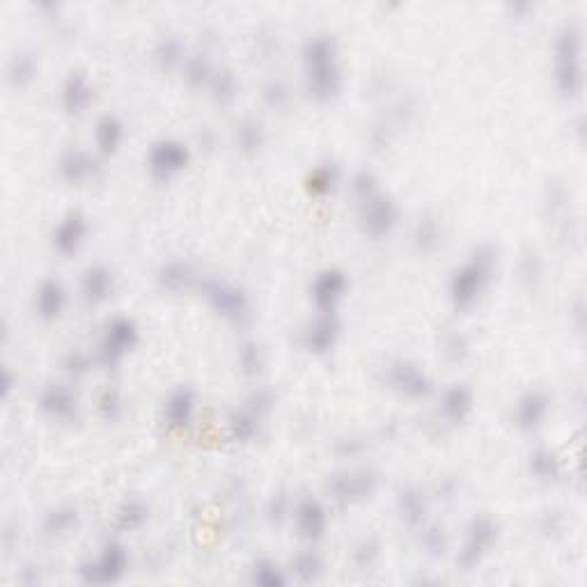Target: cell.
<instances>
[{
    "instance_id": "6da1fadb",
    "label": "cell",
    "mask_w": 587,
    "mask_h": 587,
    "mask_svg": "<svg viewBox=\"0 0 587 587\" xmlns=\"http://www.w3.org/2000/svg\"><path fill=\"white\" fill-rule=\"evenodd\" d=\"M305 88L317 101H328L342 90V67L338 46L328 35L308 39L303 49Z\"/></svg>"
},
{
    "instance_id": "7a4b0ae2",
    "label": "cell",
    "mask_w": 587,
    "mask_h": 587,
    "mask_svg": "<svg viewBox=\"0 0 587 587\" xmlns=\"http://www.w3.org/2000/svg\"><path fill=\"white\" fill-rule=\"evenodd\" d=\"M496 269V248L491 244L477 246L471 257L450 278V301L457 310H468L489 287Z\"/></svg>"
},
{
    "instance_id": "3957f363",
    "label": "cell",
    "mask_w": 587,
    "mask_h": 587,
    "mask_svg": "<svg viewBox=\"0 0 587 587\" xmlns=\"http://www.w3.org/2000/svg\"><path fill=\"white\" fill-rule=\"evenodd\" d=\"M581 30L565 26L555 42V88L565 99H576L583 90Z\"/></svg>"
},
{
    "instance_id": "277c9868",
    "label": "cell",
    "mask_w": 587,
    "mask_h": 587,
    "mask_svg": "<svg viewBox=\"0 0 587 587\" xmlns=\"http://www.w3.org/2000/svg\"><path fill=\"white\" fill-rule=\"evenodd\" d=\"M140 340V331L129 317H113L106 324L104 335L99 340V363L106 367L120 365Z\"/></svg>"
},
{
    "instance_id": "5b68a950",
    "label": "cell",
    "mask_w": 587,
    "mask_h": 587,
    "mask_svg": "<svg viewBox=\"0 0 587 587\" xmlns=\"http://www.w3.org/2000/svg\"><path fill=\"white\" fill-rule=\"evenodd\" d=\"M129 571V553L120 542H108L101 553L92 560H85L78 567V574L88 585H108L122 581Z\"/></svg>"
},
{
    "instance_id": "8992f818",
    "label": "cell",
    "mask_w": 587,
    "mask_h": 587,
    "mask_svg": "<svg viewBox=\"0 0 587 587\" xmlns=\"http://www.w3.org/2000/svg\"><path fill=\"white\" fill-rule=\"evenodd\" d=\"M498 523L493 521L491 516H475L468 526H466L464 544H461L459 553H457V565L464 571L475 569L480 562L489 555L491 546L498 539Z\"/></svg>"
},
{
    "instance_id": "52a82bcc",
    "label": "cell",
    "mask_w": 587,
    "mask_h": 587,
    "mask_svg": "<svg viewBox=\"0 0 587 587\" xmlns=\"http://www.w3.org/2000/svg\"><path fill=\"white\" fill-rule=\"evenodd\" d=\"M202 294L214 308V312L228 319V322L241 324L246 317L250 315V301L248 294L239 285L228 283V280H218V278H209L202 285Z\"/></svg>"
},
{
    "instance_id": "ba28073f",
    "label": "cell",
    "mask_w": 587,
    "mask_h": 587,
    "mask_svg": "<svg viewBox=\"0 0 587 587\" xmlns=\"http://www.w3.org/2000/svg\"><path fill=\"white\" fill-rule=\"evenodd\" d=\"M191 163V150L189 145L182 143L177 138H161L156 140L147 152V170L152 172V177L168 182V179L177 177L179 172L186 170Z\"/></svg>"
},
{
    "instance_id": "9c48e42d",
    "label": "cell",
    "mask_w": 587,
    "mask_h": 587,
    "mask_svg": "<svg viewBox=\"0 0 587 587\" xmlns=\"http://www.w3.org/2000/svg\"><path fill=\"white\" fill-rule=\"evenodd\" d=\"M399 221V209L393 198L383 193H374L358 202V223L363 234L372 239L388 237Z\"/></svg>"
},
{
    "instance_id": "30bf717a",
    "label": "cell",
    "mask_w": 587,
    "mask_h": 587,
    "mask_svg": "<svg viewBox=\"0 0 587 587\" xmlns=\"http://www.w3.org/2000/svg\"><path fill=\"white\" fill-rule=\"evenodd\" d=\"M383 379L388 383V388L411 399L427 397V395L432 393L434 386L429 374L422 367H418L416 363H411V360H393L386 367V372H383Z\"/></svg>"
},
{
    "instance_id": "8fae6325",
    "label": "cell",
    "mask_w": 587,
    "mask_h": 587,
    "mask_svg": "<svg viewBox=\"0 0 587 587\" xmlns=\"http://www.w3.org/2000/svg\"><path fill=\"white\" fill-rule=\"evenodd\" d=\"M347 289H349L347 273L331 266V269L317 273L315 280L310 283V299L317 310L333 312L340 305V301L347 296Z\"/></svg>"
},
{
    "instance_id": "7c38bea8",
    "label": "cell",
    "mask_w": 587,
    "mask_h": 587,
    "mask_svg": "<svg viewBox=\"0 0 587 587\" xmlns=\"http://www.w3.org/2000/svg\"><path fill=\"white\" fill-rule=\"evenodd\" d=\"M312 319L303 331V347L310 354L324 356L333 351V347L338 344L340 335H342V322H340L338 312H322Z\"/></svg>"
},
{
    "instance_id": "4fadbf2b",
    "label": "cell",
    "mask_w": 587,
    "mask_h": 587,
    "mask_svg": "<svg viewBox=\"0 0 587 587\" xmlns=\"http://www.w3.org/2000/svg\"><path fill=\"white\" fill-rule=\"evenodd\" d=\"M292 521L305 542H319L328 530V512L319 498H301L294 505Z\"/></svg>"
},
{
    "instance_id": "5bb4252c",
    "label": "cell",
    "mask_w": 587,
    "mask_h": 587,
    "mask_svg": "<svg viewBox=\"0 0 587 587\" xmlns=\"http://www.w3.org/2000/svg\"><path fill=\"white\" fill-rule=\"evenodd\" d=\"M377 475L372 471H349L342 475L333 477L328 482V493L338 503H358V500L370 498L377 491Z\"/></svg>"
},
{
    "instance_id": "9a60e30c",
    "label": "cell",
    "mask_w": 587,
    "mask_h": 587,
    "mask_svg": "<svg viewBox=\"0 0 587 587\" xmlns=\"http://www.w3.org/2000/svg\"><path fill=\"white\" fill-rule=\"evenodd\" d=\"M85 239H88V218L81 211L65 214L51 232V244L65 257L76 255L78 250L83 248Z\"/></svg>"
},
{
    "instance_id": "2e32d148",
    "label": "cell",
    "mask_w": 587,
    "mask_h": 587,
    "mask_svg": "<svg viewBox=\"0 0 587 587\" xmlns=\"http://www.w3.org/2000/svg\"><path fill=\"white\" fill-rule=\"evenodd\" d=\"M39 409L56 422H72L78 418V395L65 383H51L39 395Z\"/></svg>"
},
{
    "instance_id": "e0dca14e",
    "label": "cell",
    "mask_w": 587,
    "mask_h": 587,
    "mask_svg": "<svg viewBox=\"0 0 587 587\" xmlns=\"http://www.w3.org/2000/svg\"><path fill=\"white\" fill-rule=\"evenodd\" d=\"M551 411V397L544 390L530 388L516 399L514 425L521 432H537Z\"/></svg>"
},
{
    "instance_id": "ac0fdd59",
    "label": "cell",
    "mask_w": 587,
    "mask_h": 587,
    "mask_svg": "<svg viewBox=\"0 0 587 587\" xmlns=\"http://www.w3.org/2000/svg\"><path fill=\"white\" fill-rule=\"evenodd\" d=\"M97 172H99L97 156L81 150V147H69V150L62 152L60 159H58V175H60L67 184L81 186V184L95 179Z\"/></svg>"
},
{
    "instance_id": "d6986e66",
    "label": "cell",
    "mask_w": 587,
    "mask_h": 587,
    "mask_svg": "<svg viewBox=\"0 0 587 587\" xmlns=\"http://www.w3.org/2000/svg\"><path fill=\"white\" fill-rule=\"evenodd\" d=\"M195 409H198L195 390L189 386H177L168 393L166 402H163V422L170 429H184L193 422Z\"/></svg>"
},
{
    "instance_id": "ffe728a7",
    "label": "cell",
    "mask_w": 587,
    "mask_h": 587,
    "mask_svg": "<svg viewBox=\"0 0 587 587\" xmlns=\"http://www.w3.org/2000/svg\"><path fill=\"white\" fill-rule=\"evenodd\" d=\"M67 308V289L58 278H46L35 289V315L44 322H56Z\"/></svg>"
},
{
    "instance_id": "44dd1931",
    "label": "cell",
    "mask_w": 587,
    "mask_h": 587,
    "mask_svg": "<svg viewBox=\"0 0 587 587\" xmlns=\"http://www.w3.org/2000/svg\"><path fill=\"white\" fill-rule=\"evenodd\" d=\"M115 292V276L111 269L95 264L88 266L81 278V296L88 305H101L111 299Z\"/></svg>"
},
{
    "instance_id": "7402d4cb",
    "label": "cell",
    "mask_w": 587,
    "mask_h": 587,
    "mask_svg": "<svg viewBox=\"0 0 587 587\" xmlns=\"http://www.w3.org/2000/svg\"><path fill=\"white\" fill-rule=\"evenodd\" d=\"M60 101L65 111L74 115L88 111V106L95 101V85L83 74H69L60 88Z\"/></svg>"
},
{
    "instance_id": "603a6c76",
    "label": "cell",
    "mask_w": 587,
    "mask_h": 587,
    "mask_svg": "<svg viewBox=\"0 0 587 587\" xmlns=\"http://www.w3.org/2000/svg\"><path fill=\"white\" fill-rule=\"evenodd\" d=\"M438 413L448 425H461L473 413V393L461 383L443 390L438 402Z\"/></svg>"
},
{
    "instance_id": "cb8c5ba5",
    "label": "cell",
    "mask_w": 587,
    "mask_h": 587,
    "mask_svg": "<svg viewBox=\"0 0 587 587\" xmlns=\"http://www.w3.org/2000/svg\"><path fill=\"white\" fill-rule=\"evenodd\" d=\"M124 122L117 115H104L95 124V145L97 152L104 156L115 154L124 143Z\"/></svg>"
},
{
    "instance_id": "d4e9b609",
    "label": "cell",
    "mask_w": 587,
    "mask_h": 587,
    "mask_svg": "<svg viewBox=\"0 0 587 587\" xmlns=\"http://www.w3.org/2000/svg\"><path fill=\"white\" fill-rule=\"evenodd\" d=\"M397 512L406 526H425L427 512H429L427 496L418 487L402 489L397 496Z\"/></svg>"
},
{
    "instance_id": "484cf974",
    "label": "cell",
    "mask_w": 587,
    "mask_h": 587,
    "mask_svg": "<svg viewBox=\"0 0 587 587\" xmlns=\"http://www.w3.org/2000/svg\"><path fill=\"white\" fill-rule=\"evenodd\" d=\"M262 418H264L262 413H257L255 409H250L244 402V406L234 411L232 416L228 418V429L232 441H237V443H250V441L260 434Z\"/></svg>"
},
{
    "instance_id": "4316f807",
    "label": "cell",
    "mask_w": 587,
    "mask_h": 587,
    "mask_svg": "<svg viewBox=\"0 0 587 587\" xmlns=\"http://www.w3.org/2000/svg\"><path fill=\"white\" fill-rule=\"evenodd\" d=\"M156 280H159V287L166 292H182V289L191 287V283L195 280V271L189 262L170 260L159 269Z\"/></svg>"
},
{
    "instance_id": "83f0119b",
    "label": "cell",
    "mask_w": 587,
    "mask_h": 587,
    "mask_svg": "<svg viewBox=\"0 0 587 587\" xmlns=\"http://www.w3.org/2000/svg\"><path fill=\"white\" fill-rule=\"evenodd\" d=\"M234 143L244 154H257L266 143L264 124L255 117H244L241 122L234 127Z\"/></svg>"
},
{
    "instance_id": "f1b7e54d",
    "label": "cell",
    "mask_w": 587,
    "mask_h": 587,
    "mask_svg": "<svg viewBox=\"0 0 587 587\" xmlns=\"http://www.w3.org/2000/svg\"><path fill=\"white\" fill-rule=\"evenodd\" d=\"M150 519V507L143 498H127L115 512V526L124 532L140 530Z\"/></svg>"
},
{
    "instance_id": "f546056e",
    "label": "cell",
    "mask_w": 587,
    "mask_h": 587,
    "mask_svg": "<svg viewBox=\"0 0 587 587\" xmlns=\"http://www.w3.org/2000/svg\"><path fill=\"white\" fill-rule=\"evenodd\" d=\"M530 473L539 482H558L562 475V461L549 448H537L530 455Z\"/></svg>"
},
{
    "instance_id": "4dcf8cb0",
    "label": "cell",
    "mask_w": 587,
    "mask_h": 587,
    "mask_svg": "<svg viewBox=\"0 0 587 587\" xmlns=\"http://www.w3.org/2000/svg\"><path fill=\"white\" fill-rule=\"evenodd\" d=\"M340 184V168L335 163H322V166L312 168L308 179H305V186L312 195L322 198L335 191V186Z\"/></svg>"
},
{
    "instance_id": "1f68e13d",
    "label": "cell",
    "mask_w": 587,
    "mask_h": 587,
    "mask_svg": "<svg viewBox=\"0 0 587 587\" xmlns=\"http://www.w3.org/2000/svg\"><path fill=\"white\" fill-rule=\"evenodd\" d=\"M250 581H253V585L260 587H283L289 583V576L287 571L278 565V562H273V560L269 558H262L257 560L253 569H250Z\"/></svg>"
},
{
    "instance_id": "d6a6232c",
    "label": "cell",
    "mask_w": 587,
    "mask_h": 587,
    "mask_svg": "<svg viewBox=\"0 0 587 587\" xmlns=\"http://www.w3.org/2000/svg\"><path fill=\"white\" fill-rule=\"evenodd\" d=\"M443 241V230L438 225V221L434 216H420L416 223V230H413V244L418 246V250L422 253H432L441 246Z\"/></svg>"
},
{
    "instance_id": "836d02e7",
    "label": "cell",
    "mask_w": 587,
    "mask_h": 587,
    "mask_svg": "<svg viewBox=\"0 0 587 587\" xmlns=\"http://www.w3.org/2000/svg\"><path fill=\"white\" fill-rule=\"evenodd\" d=\"M292 574L299 578L301 583H315L317 578L324 574L322 555L312 549L301 551V553L292 560Z\"/></svg>"
},
{
    "instance_id": "e575fe53",
    "label": "cell",
    "mask_w": 587,
    "mask_h": 587,
    "mask_svg": "<svg viewBox=\"0 0 587 587\" xmlns=\"http://www.w3.org/2000/svg\"><path fill=\"white\" fill-rule=\"evenodd\" d=\"M35 74H37V60L33 58V53H14L12 60L7 62V81L14 88L28 85Z\"/></svg>"
},
{
    "instance_id": "d590c367",
    "label": "cell",
    "mask_w": 587,
    "mask_h": 587,
    "mask_svg": "<svg viewBox=\"0 0 587 587\" xmlns=\"http://www.w3.org/2000/svg\"><path fill=\"white\" fill-rule=\"evenodd\" d=\"M78 523V510L76 507H69V505H62V507H56V510H51L44 519V530L46 535L51 537H60V535H67V532H72Z\"/></svg>"
},
{
    "instance_id": "8d00e7d4",
    "label": "cell",
    "mask_w": 587,
    "mask_h": 587,
    "mask_svg": "<svg viewBox=\"0 0 587 587\" xmlns=\"http://www.w3.org/2000/svg\"><path fill=\"white\" fill-rule=\"evenodd\" d=\"M237 360H239V367H241V372H244L246 377H257V374L264 370V363H266L264 349H262L257 342L248 340V342H244L239 347Z\"/></svg>"
},
{
    "instance_id": "74e56055",
    "label": "cell",
    "mask_w": 587,
    "mask_h": 587,
    "mask_svg": "<svg viewBox=\"0 0 587 587\" xmlns=\"http://www.w3.org/2000/svg\"><path fill=\"white\" fill-rule=\"evenodd\" d=\"M156 62L163 67V69H172V67H184L186 56H184V44L175 37H163L159 42L154 51Z\"/></svg>"
},
{
    "instance_id": "f35d334b",
    "label": "cell",
    "mask_w": 587,
    "mask_h": 587,
    "mask_svg": "<svg viewBox=\"0 0 587 587\" xmlns=\"http://www.w3.org/2000/svg\"><path fill=\"white\" fill-rule=\"evenodd\" d=\"M209 88L214 99L221 101V104H230L239 92V81L232 72L223 69V72H214V76H211L209 81Z\"/></svg>"
},
{
    "instance_id": "ab89813d",
    "label": "cell",
    "mask_w": 587,
    "mask_h": 587,
    "mask_svg": "<svg viewBox=\"0 0 587 587\" xmlns=\"http://www.w3.org/2000/svg\"><path fill=\"white\" fill-rule=\"evenodd\" d=\"M468 349H471V342H468L464 333L450 331L441 338V351L450 363H461L468 356Z\"/></svg>"
},
{
    "instance_id": "60d3db41",
    "label": "cell",
    "mask_w": 587,
    "mask_h": 587,
    "mask_svg": "<svg viewBox=\"0 0 587 587\" xmlns=\"http://www.w3.org/2000/svg\"><path fill=\"white\" fill-rule=\"evenodd\" d=\"M97 409H99V413L104 420H108V422L120 420L124 413L122 393H120L117 388H106L104 393L99 395V399H97Z\"/></svg>"
},
{
    "instance_id": "b9f144b4",
    "label": "cell",
    "mask_w": 587,
    "mask_h": 587,
    "mask_svg": "<svg viewBox=\"0 0 587 587\" xmlns=\"http://www.w3.org/2000/svg\"><path fill=\"white\" fill-rule=\"evenodd\" d=\"M184 76H186L191 85L198 88V85L209 83L211 76H214V69H211V62L207 58L193 56L186 58V62H184Z\"/></svg>"
},
{
    "instance_id": "7bdbcfd3",
    "label": "cell",
    "mask_w": 587,
    "mask_h": 587,
    "mask_svg": "<svg viewBox=\"0 0 587 587\" xmlns=\"http://www.w3.org/2000/svg\"><path fill=\"white\" fill-rule=\"evenodd\" d=\"M381 558V544L374 537H363L354 549V562L360 569H370Z\"/></svg>"
},
{
    "instance_id": "ee69618b",
    "label": "cell",
    "mask_w": 587,
    "mask_h": 587,
    "mask_svg": "<svg viewBox=\"0 0 587 587\" xmlns=\"http://www.w3.org/2000/svg\"><path fill=\"white\" fill-rule=\"evenodd\" d=\"M92 363H95V358H92L88 351L72 349L69 354L65 356V360H62V367H65V372L69 374V377L78 379V377H83V374H88L90 367H92Z\"/></svg>"
},
{
    "instance_id": "f6af8a7d",
    "label": "cell",
    "mask_w": 587,
    "mask_h": 587,
    "mask_svg": "<svg viewBox=\"0 0 587 587\" xmlns=\"http://www.w3.org/2000/svg\"><path fill=\"white\" fill-rule=\"evenodd\" d=\"M422 546L429 555H443L448 549V537L441 526H422Z\"/></svg>"
},
{
    "instance_id": "bcb514c9",
    "label": "cell",
    "mask_w": 587,
    "mask_h": 587,
    "mask_svg": "<svg viewBox=\"0 0 587 587\" xmlns=\"http://www.w3.org/2000/svg\"><path fill=\"white\" fill-rule=\"evenodd\" d=\"M351 191H354V195L358 198V202H363V200H367L370 195L379 193L377 177H374L370 170L356 172L354 179H351Z\"/></svg>"
},
{
    "instance_id": "7dc6e473",
    "label": "cell",
    "mask_w": 587,
    "mask_h": 587,
    "mask_svg": "<svg viewBox=\"0 0 587 587\" xmlns=\"http://www.w3.org/2000/svg\"><path fill=\"white\" fill-rule=\"evenodd\" d=\"M262 95H264L266 104L280 108V106L287 104L289 88L285 85V81H280V78H271V81L264 85V90H262Z\"/></svg>"
},
{
    "instance_id": "c3c4849f",
    "label": "cell",
    "mask_w": 587,
    "mask_h": 587,
    "mask_svg": "<svg viewBox=\"0 0 587 587\" xmlns=\"http://www.w3.org/2000/svg\"><path fill=\"white\" fill-rule=\"evenodd\" d=\"M292 510H294V505L289 503V498H285L283 493H280V496H273L271 503H269V510H266V514H269L271 523H283L285 519H292Z\"/></svg>"
},
{
    "instance_id": "681fc988",
    "label": "cell",
    "mask_w": 587,
    "mask_h": 587,
    "mask_svg": "<svg viewBox=\"0 0 587 587\" xmlns=\"http://www.w3.org/2000/svg\"><path fill=\"white\" fill-rule=\"evenodd\" d=\"M523 264H528V269H521L523 278H539L542 264H539V257L535 255V253H528V255L523 257Z\"/></svg>"
},
{
    "instance_id": "f907efd6",
    "label": "cell",
    "mask_w": 587,
    "mask_h": 587,
    "mask_svg": "<svg viewBox=\"0 0 587 587\" xmlns=\"http://www.w3.org/2000/svg\"><path fill=\"white\" fill-rule=\"evenodd\" d=\"M544 521L546 523L542 526V532H546V535L562 530V516H560L558 512H546V514H544Z\"/></svg>"
},
{
    "instance_id": "816d5d0a",
    "label": "cell",
    "mask_w": 587,
    "mask_h": 587,
    "mask_svg": "<svg viewBox=\"0 0 587 587\" xmlns=\"http://www.w3.org/2000/svg\"><path fill=\"white\" fill-rule=\"evenodd\" d=\"M12 383H14V379H12V374H10V372L5 370V374H3V397H10Z\"/></svg>"
}]
</instances>
